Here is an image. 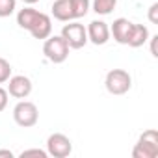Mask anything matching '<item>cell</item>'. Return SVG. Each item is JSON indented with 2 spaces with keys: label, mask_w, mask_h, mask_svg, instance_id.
<instances>
[{
  "label": "cell",
  "mask_w": 158,
  "mask_h": 158,
  "mask_svg": "<svg viewBox=\"0 0 158 158\" xmlns=\"http://www.w3.org/2000/svg\"><path fill=\"white\" fill-rule=\"evenodd\" d=\"M156 156H158V132L154 128H149L138 138L132 149V158H156Z\"/></svg>",
  "instance_id": "6da1fadb"
},
{
  "label": "cell",
  "mask_w": 158,
  "mask_h": 158,
  "mask_svg": "<svg viewBox=\"0 0 158 158\" xmlns=\"http://www.w3.org/2000/svg\"><path fill=\"white\" fill-rule=\"evenodd\" d=\"M104 86L112 95H125L132 88V76L125 69H112L104 78Z\"/></svg>",
  "instance_id": "7a4b0ae2"
},
{
  "label": "cell",
  "mask_w": 158,
  "mask_h": 158,
  "mask_svg": "<svg viewBox=\"0 0 158 158\" xmlns=\"http://www.w3.org/2000/svg\"><path fill=\"white\" fill-rule=\"evenodd\" d=\"M43 54L52 63H63L69 56V45L61 35H48L43 45Z\"/></svg>",
  "instance_id": "3957f363"
},
{
  "label": "cell",
  "mask_w": 158,
  "mask_h": 158,
  "mask_svg": "<svg viewBox=\"0 0 158 158\" xmlns=\"http://www.w3.org/2000/svg\"><path fill=\"white\" fill-rule=\"evenodd\" d=\"M13 119L19 127L23 128H30L34 125H37L39 121V110L34 102L30 101H21L17 102V106L13 108Z\"/></svg>",
  "instance_id": "277c9868"
},
{
  "label": "cell",
  "mask_w": 158,
  "mask_h": 158,
  "mask_svg": "<svg viewBox=\"0 0 158 158\" xmlns=\"http://www.w3.org/2000/svg\"><path fill=\"white\" fill-rule=\"evenodd\" d=\"M61 37L67 41L69 48H82L86 43H88V32H86V26L80 24V23H67L63 28H61Z\"/></svg>",
  "instance_id": "5b68a950"
},
{
  "label": "cell",
  "mask_w": 158,
  "mask_h": 158,
  "mask_svg": "<svg viewBox=\"0 0 158 158\" xmlns=\"http://www.w3.org/2000/svg\"><path fill=\"white\" fill-rule=\"evenodd\" d=\"M47 152L48 156H54V158H65L73 152V141L65 134L54 132L47 139Z\"/></svg>",
  "instance_id": "8992f818"
},
{
  "label": "cell",
  "mask_w": 158,
  "mask_h": 158,
  "mask_svg": "<svg viewBox=\"0 0 158 158\" xmlns=\"http://www.w3.org/2000/svg\"><path fill=\"white\" fill-rule=\"evenodd\" d=\"M8 93L15 99H26L32 93V80L24 74H17V76H10L8 80Z\"/></svg>",
  "instance_id": "52a82bcc"
},
{
  "label": "cell",
  "mask_w": 158,
  "mask_h": 158,
  "mask_svg": "<svg viewBox=\"0 0 158 158\" xmlns=\"http://www.w3.org/2000/svg\"><path fill=\"white\" fill-rule=\"evenodd\" d=\"M88 32V41H91L93 45H106L110 39V26L104 21H91L89 26L86 28Z\"/></svg>",
  "instance_id": "ba28073f"
},
{
  "label": "cell",
  "mask_w": 158,
  "mask_h": 158,
  "mask_svg": "<svg viewBox=\"0 0 158 158\" xmlns=\"http://www.w3.org/2000/svg\"><path fill=\"white\" fill-rule=\"evenodd\" d=\"M132 26H134V23H130L125 17H119V19H115L112 23L110 35H114V39L119 45H127L128 43V37H130V32H132Z\"/></svg>",
  "instance_id": "9c48e42d"
},
{
  "label": "cell",
  "mask_w": 158,
  "mask_h": 158,
  "mask_svg": "<svg viewBox=\"0 0 158 158\" xmlns=\"http://www.w3.org/2000/svg\"><path fill=\"white\" fill-rule=\"evenodd\" d=\"M28 32H30L35 39H47V37L52 34V21H50V17H48L47 13H41V11H39L35 23L32 24V28H30Z\"/></svg>",
  "instance_id": "30bf717a"
},
{
  "label": "cell",
  "mask_w": 158,
  "mask_h": 158,
  "mask_svg": "<svg viewBox=\"0 0 158 158\" xmlns=\"http://www.w3.org/2000/svg\"><path fill=\"white\" fill-rule=\"evenodd\" d=\"M52 15H54V19H58L61 23L74 21L73 10H71V0H56L52 4Z\"/></svg>",
  "instance_id": "8fae6325"
},
{
  "label": "cell",
  "mask_w": 158,
  "mask_h": 158,
  "mask_svg": "<svg viewBox=\"0 0 158 158\" xmlns=\"http://www.w3.org/2000/svg\"><path fill=\"white\" fill-rule=\"evenodd\" d=\"M147 41H149V30H147V26H143V24H134L127 45L132 47V48H138V47H143Z\"/></svg>",
  "instance_id": "7c38bea8"
},
{
  "label": "cell",
  "mask_w": 158,
  "mask_h": 158,
  "mask_svg": "<svg viewBox=\"0 0 158 158\" xmlns=\"http://www.w3.org/2000/svg\"><path fill=\"white\" fill-rule=\"evenodd\" d=\"M37 15H39L37 10H34V8H23V10L17 13V24H19L21 28H24V30H30L32 24L35 23Z\"/></svg>",
  "instance_id": "4fadbf2b"
},
{
  "label": "cell",
  "mask_w": 158,
  "mask_h": 158,
  "mask_svg": "<svg viewBox=\"0 0 158 158\" xmlns=\"http://www.w3.org/2000/svg\"><path fill=\"white\" fill-rule=\"evenodd\" d=\"M117 6V0H93V11L97 15H110Z\"/></svg>",
  "instance_id": "5bb4252c"
},
{
  "label": "cell",
  "mask_w": 158,
  "mask_h": 158,
  "mask_svg": "<svg viewBox=\"0 0 158 158\" xmlns=\"http://www.w3.org/2000/svg\"><path fill=\"white\" fill-rule=\"evenodd\" d=\"M71 10H73L74 19L86 17L89 11V0H71Z\"/></svg>",
  "instance_id": "9a60e30c"
},
{
  "label": "cell",
  "mask_w": 158,
  "mask_h": 158,
  "mask_svg": "<svg viewBox=\"0 0 158 158\" xmlns=\"http://www.w3.org/2000/svg\"><path fill=\"white\" fill-rule=\"evenodd\" d=\"M17 8V0H0V17H10Z\"/></svg>",
  "instance_id": "2e32d148"
},
{
  "label": "cell",
  "mask_w": 158,
  "mask_h": 158,
  "mask_svg": "<svg viewBox=\"0 0 158 158\" xmlns=\"http://www.w3.org/2000/svg\"><path fill=\"white\" fill-rule=\"evenodd\" d=\"M11 76V65L6 58H0V84H4L10 80Z\"/></svg>",
  "instance_id": "e0dca14e"
},
{
  "label": "cell",
  "mask_w": 158,
  "mask_h": 158,
  "mask_svg": "<svg viewBox=\"0 0 158 158\" xmlns=\"http://www.w3.org/2000/svg\"><path fill=\"white\" fill-rule=\"evenodd\" d=\"M26 156H39V158H47L48 152L43 151V149H26L21 152V158H26Z\"/></svg>",
  "instance_id": "ac0fdd59"
},
{
  "label": "cell",
  "mask_w": 158,
  "mask_h": 158,
  "mask_svg": "<svg viewBox=\"0 0 158 158\" xmlns=\"http://www.w3.org/2000/svg\"><path fill=\"white\" fill-rule=\"evenodd\" d=\"M149 21L152 24H158V2H154L151 8H149Z\"/></svg>",
  "instance_id": "d6986e66"
},
{
  "label": "cell",
  "mask_w": 158,
  "mask_h": 158,
  "mask_svg": "<svg viewBox=\"0 0 158 158\" xmlns=\"http://www.w3.org/2000/svg\"><path fill=\"white\" fill-rule=\"evenodd\" d=\"M8 97H10L8 89L0 88V112H4V110H6V106H8Z\"/></svg>",
  "instance_id": "ffe728a7"
},
{
  "label": "cell",
  "mask_w": 158,
  "mask_h": 158,
  "mask_svg": "<svg viewBox=\"0 0 158 158\" xmlns=\"http://www.w3.org/2000/svg\"><path fill=\"white\" fill-rule=\"evenodd\" d=\"M156 41H158V35H152L151 37V54L154 58H158V52H156Z\"/></svg>",
  "instance_id": "44dd1931"
},
{
  "label": "cell",
  "mask_w": 158,
  "mask_h": 158,
  "mask_svg": "<svg viewBox=\"0 0 158 158\" xmlns=\"http://www.w3.org/2000/svg\"><path fill=\"white\" fill-rule=\"evenodd\" d=\"M0 156H8V158H13V152H11V151H8V149H2V151H0Z\"/></svg>",
  "instance_id": "7402d4cb"
},
{
  "label": "cell",
  "mask_w": 158,
  "mask_h": 158,
  "mask_svg": "<svg viewBox=\"0 0 158 158\" xmlns=\"http://www.w3.org/2000/svg\"><path fill=\"white\" fill-rule=\"evenodd\" d=\"M24 4H35V2H39V0H23Z\"/></svg>",
  "instance_id": "603a6c76"
}]
</instances>
